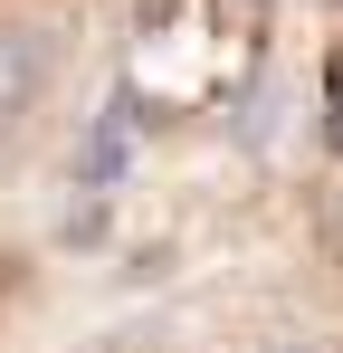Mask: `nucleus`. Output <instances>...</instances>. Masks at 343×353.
<instances>
[{
	"mask_svg": "<svg viewBox=\"0 0 343 353\" xmlns=\"http://www.w3.org/2000/svg\"><path fill=\"white\" fill-rule=\"evenodd\" d=\"M286 10H295L305 48L324 58V77H334V96H343V0H286Z\"/></svg>",
	"mask_w": 343,
	"mask_h": 353,
	"instance_id": "f03ea898",
	"label": "nucleus"
},
{
	"mask_svg": "<svg viewBox=\"0 0 343 353\" xmlns=\"http://www.w3.org/2000/svg\"><path fill=\"white\" fill-rule=\"evenodd\" d=\"M48 353H343V181L238 248L86 315Z\"/></svg>",
	"mask_w": 343,
	"mask_h": 353,
	"instance_id": "f257e3e1",
	"label": "nucleus"
}]
</instances>
